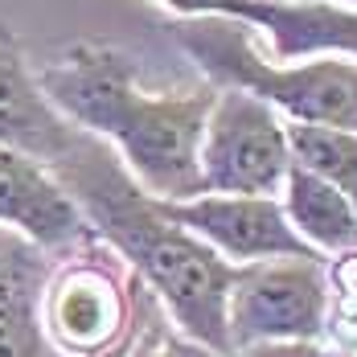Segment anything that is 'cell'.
<instances>
[{
    "label": "cell",
    "instance_id": "1",
    "mask_svg": "<svg viewBox=\"0 0 357 357\" xmlns=\"http://www.w3.org/2000/svg\"><path fill=\"white\" fill-rule=\"evenodd\" d=\"M50 173L70 193L95 243L115 250L123 267L148 287L165 321H173V333L218 354H234L226 333V300L238 267L177 226L160 202H152L128 177L107 144L86 132H78L74 148L50 165Z\"/></svg>",
    "mask_w": 357,
    "mask_h": 357
},
{
    "label": "cell",
    "instance_id": "2",
    "mask_svg": "<svg viewBox=\"0 0 357 357\" xmlns=\"http://www.w3.org/2000/svg\"><path fill=\"white\" fill-rule=\"evenodd\" d=\"M37 82L66 123L107 144L152 202L202 197L197 148L214 103L210 82L144 91L132 58L107 41L66 45L37 70Z\"/></svg>",
    "mask_w": 357,
    "mask_h": 357
},
{
    "label": "cell",
    "instance_id": "3",
    "mask_svg": "<svg viewBox=\"0 0 357 357\" xmlns=\"http://www.w3.org/2000/svg\"><path fill=\"white\" fill-rule=\"evenodd\" d=\"M165 37L202 70L214 91H243L280 111L287 123H312L357 132V62L304 58L275 62L259 50V33L234 17H177L165 21Z\"/></svg>",
    "mask_w": 357,
    "mask_h": 357
},
{
    "label": "cell",
    "instance_id": "4",
    "mask_svg": "<svg viewBox=\"0 0 357 357\" xmlns=\"http://www.w3.org/2000/svg\"><path fill=\"white\" fill-rule=\"evenodd\" d=\"M156 300L103 243L54 259L41 291V328L62 357H95L140 328Z\"/></svg>",
    "mask_w": 357,
    "mask_h": 357
},
{
    "label": "cell",
    "instance_id": "5",
    "mask_svg": "<svg viewBox=\"0 0 357 357\" xmlns=\"http://www.w3.org/2000/svg\"><path fill=\"white\" fill-rule=\"evenodd\" d=\"M333 275L324 259H267L234 271L226 300L230 349L324 345L333 328Z\"/></svg>",
    "mask_w": 357,
    "mask_h": 357
},
{
    "label": "cell",
    "instance_id": "6",
    "mask_svg": "<svg viewBox=\"0 0 357 357\" xmlns=\"http://www.w3.org/2000/svg\"><path fill=\"white\" fill-rule=\"evenodd\" d=\"M202 193L280 197L291 169L287 119L243 91H214L197 148Z\"/></svg>",
    "mask_w": 357,
    "mask_h": 357
},
{
    "label": "cell",
    "instance_id": "7",
    "mask_svg": "<svg viewBox=\"0 0 357 357\" xmlns=\"http://www.w3.org/2000/svg\"><path fill=\"white\" fill-rule=\"evenodd\" d=\"M177 17H234L271 41L275 62L349 58L357 62V8L328 0H156Z\"/></svg>",
    "mask_w": 357,
    "mask_h": 357
},
{
    "label": "cell",
    "instance_id": "8",
    "mask_svg": "<svg viewBox=\"0 0 357 357\" xmlns=\"http://www.w3.org/2000/svg\"><path fill=\"white\" fill-rule=\"evenodd\" d=\"M160 210L189 234H197L230 267L267 263V259H324L287 226L280 197L202 193L193 202H160Z\"/></svg>",
    "mask_w": 357,
    "mask_h": 357
},
{
    "label": "cell",
    "instance_id": "9",
    "mask_svg": "<svg viewBox=\"0 0 357 357\" xmlns=\"http://www.w3.org/2000/svg\"><path fill=\"white\" fill-rule=\"evenodd\" d=\"M0 230L29 238L50 259H62L95 238L58 177L45 165L4 148H0Z\"/></svg>",
    "mask_w": 357,
    "mask_h": 357
},
{
    "label": "cell",
    "instance_id": "10",
    "mask_svg": "<svg viewBox=\"0 0 357 357\" xmlns=\"http://www.w3.org/2000/svg\"><path fill=\"white\" fill-rule=\"evenodd\" d=\"M78 140V128L66 123L45 99L37 70L8 25H0V148L21 152L37 165H58Z\"/></svg>",
    "mask_w": 357,
    "mask_h": 357
},
{
    "label": "cell",
    "instance_id": "11",
    "mask_svg": "<svg viewBox=\"0 0 357 357\" xmlns=\"http://www.w3.org/2000/svg\"><path fill=\"white\" fill-rule=\"evenodd\" d=\"M54 259L29 238L0 230V357H62L41 328V291Z\"/></svg>",
    "mask_w": 357,
    "mask_h": 357
},
{
    "label": "cell",
    "instance_id": "12",
    "mask_svg": "<svg viewBox=\"0 0 357 357\" xmlns=\"http://www.w3.org/2000/svg\"><path fill=\"white\" fill-rule=\"evenodd\" d=\"M287 226L317 250V255H345L357 247V210L317 173L291 165L280 189Z\"/></svg>",
    "mask_w": 357,
    "mask_h": 357
},
{
    "label": "cell",
    "instance_id": "13",
    "mask_svg": "<svg viewBox=\"0 0 357 357\" xmlns=\"http://www.w3.org/2000/svg\"><path fill=\"white\" fill-rule=\"evenodd\" d=\"M287 148H291V165L328 181L357 210V132L287 123Z\"/></svg>",
    "mask_w": 357,
    "mask_h": 357
},
{
    "label": "cell",
    "instance_id": "14",
    "mask_svg": "<svg viewBox=\"0 0 357 357\" xmlns=\"http://www.w3.org/2000/svg\"><path fill=\"white\" fill-rule=\"evenodd\" d=\"M148 357H247V354H218V349H206L197 341H185L181 333H169V324L160 328V337L152 341Z\"/></svg>",
    "mask_w": 357,
    "mask_h": 357
},
{
    "label": "cell",
    "instance_id": "15",
    "mask_svg": "<svg viewBox=\"0 0 357 357\" xmlns=\"http://www.w3.org/2000/svg\"><path fill=\"white\" fill-rule=\"evenodd\" d=\"M247 357H345L333 345H259Z\"/></svg>",
    "mask_w": 357,
    "mask_h": 357
},
{
    "label": "cell",
    "instance_id": "16",
    "mask_svg": "<svg viewBox=\"0 0 357 357\" xmlns=\"http://www.w3.org/2000/svg\"><path fill=\"white\" fill-rule=\"evenodd\" d=\"M328 4H341V8H357V0H328Z\"/></svg>",
    "mask_w": 357,
    "mask_h": 357
}]
</instances>
